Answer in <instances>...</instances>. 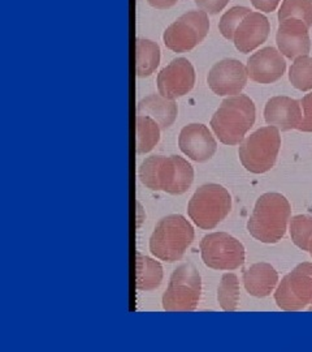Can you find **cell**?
I'll return each mask as SVG.
<instances>
[{
	"instance_id": "cell-1",
	"label": "cell",
	"mask_w": 312,
	"mask_h": 352,
	"mask_svg": "<svg viewBox=\"0 0 312 352\" xmlns=\"http://www.w3.org/2000/svg\"><path fill=\"white\" fill-rule=\"evenodd\" d=\"M141 183L151 190H163L169 195H184L194 182V168L178 155H151L138 170Z\"/></svg>"
},
{
	"instance_id": "cell-2",
	"label": "cell",
	"mask_w": 312,
	"mask_h": 352,
	"mask_svg": "<svg viewBox=\"0 0 312 352\" xmlns=\"http://www.w3.org/2000/svg\"><path fill=\"white\" fill-rule=\"evenodd\" d=\"M290 215L291 206L284 195L264 193L255 202L248 222L250 235L265 244H276L285 236Z\"/></svg>"
},
{
	"instance_id": "cell-3",
	"label": "cell",
	"mask_w": 312,
	"mask_h": 352,
	"mask_svg": "<svg viewBox=\"0 0 312 352\" xmlns=\"http://www.w3.org/2000/svg\"><path fill=\"white\" fill-rule=\"evenodd\" d=\"M255 118L256 109L254 101L245 94H238L221 102L213 113L210 126L220 142L235 146L245 140L246 133L255 123Z\"/></svg>"
},
{
	"instance_id": "cell-4",
	"label": "cell",
	"mask_w": 312,
	"mask_h": 352,
	"mask_svg": "<svg viewBox=\"0 0 312 352\" xmlns=\"http://www.w3.org/2000/svg\"><path fill=\"white\" fill-rule=\"evenodd\" d=\"M194 240V228L181 214L160 219L150 238V251L165 263L180 261Z\"/></svg>"
},
{
	"instance_id": "cell-5",
	"label": "cell",
	"mask_w": 312,
	"mask_h": 352,
	"mask_svg": "<svg viewBox=\"0 0 312 352\" xmlns=\"http://www.w3.org/2000/svg\"><path fill=\"white\" fill-rule=\"evenodd\" d=\"M232 210V196L220 184H203L197 189L187 205L190 219L202 228L219 226Z\"/></svg>"
},
{
	"instance_id": "cell-6",
	"label": "cell",
	"mask_w": 312,
	"mask_h": 352,
	"mask_svg": "<svg viewBox=\"0 0 312 352\" xmlns=\"http://www.w3.org/2000/svg\"><path fill=\"white\" fill-rule=\"evenodd\" d=\"M280 148V129L272 126H263L241 142L238 155L248 171L264 174L275 166Z\"/></svg>"
},
{
	"instance_id": "cell-7",
	"label": "cell",
	"mask_w": 312,
	"mask_h": 352,
	"mask_svg": "<svg viewBox=\"0 0 312 352\" xmlns=\"http://www.w3.org/2000/svg\"><path fill=\"white\" fill-rule=\"evenodd\" d=\"M202 294V277L195 265L182 264L172 273L163 295V309L167 312H193Z\"/></svg>"
},
{
	"instance_id": "cell-8",
	"label": "cell",
	"mask_w": 312,
	"mask_h": 352,
	"mask_svg": "<svg viewBox=\"0 0 312 352\" xmlns=\"http://www.w3.org/2000/svg\"><path fill=\"white\" fill-rule=\"evenodd\" d=\"M210 32L208 13L189 11L180 16L163 33V42L168 50L189 52L202 43Z\"/></svg>"
},
{
	"instance_id": "cell-9",
	"label": "cell",
	"mask_w": 312,
	"mask_h": 352,
	"mask_svg": "<svg viewBox=\"0 0 312 352\" xmlns=\"http://www.w3.org/2000/svg\"><path fill=\"white\" fill-rule=\"evenodd\" d=\"M200 256L206 266L215 270H236L245 264V247L226 232H213L200 240Z\"/></svg>"
},
{
	"instance_id": "cell-10",
	"label": "cell",
	"mask_w": 312,
	"mask_h": 352,
	"mask_svg": "<svg viewBox=\"0 0 312 352\" xmlns=\"http://www.w3.org/2000/svg\"><path fill=\"white\" fill-rule=\"evenodd\" d=\"M277 307L283 311H302L312 305V264H300L283 278L275 291Z\"/></svg>"
},
{
	"instance_id": "cell-11",
	"label": "cell",
	"mask_w": 312,
	"mask_h": 352,
	"mask_svg": "<svg viewBox=\"0 0 312 352\" xmlns=\"http://www.w3.org/2000/svg\"><path fill=\"white\" fill-rule=\"evenodd\" d=\"M158 91L164 98H181L195 85V69L187 58H176L158 74Z\"/></svg>"
},
{
	"instance_id": "cell-12",
	"label": "cell",
	"mask_w": 312,
	"mask_h": 352,
	"mask_svg": "<svg viewBox=\"0 0 312 352\" xmlns=\"http://www.w3.org/2000/svg\"><path fill=\"white\" fill-rule=\"evenodd\" d=\"M248 68L237 59H223L213 65L207 84L219 97L238 96L248 84Z\"/></svg>"
},
{
	"instance_id": "cell-13",
	"label": "cell",
	"mask_w": 312,
	"mask_h": 352,
	"mask_svg": "<svg viewBox=\"0 0 312 352\" xmlns=\"http://www.w3.org/2000/svg\"><path fill=\"white\" fill-rule=\"evenodd\" d=\"M178 146L190 160L202 164L210 161L215 155L217 151V141L213 138L208 126L191 123L181 129Z\"/></svg>"
},
{
	"instance_id": "cell-14",
	"label": "cell",
	"mask_w": 312,
	"mask_h": 352,
	"mask_svg": "<svg viewBox=\"0 0 312 352\" xmlns=\"http://www.w3.org/2000/svg\"><path fill=\"white\" fill-rule=\"evenodd\" d=\"M246 68L250 80L268 85L278 81L284 76L287 71V62L280 50L269 46L252 54Z\"/></svg>"
},
{
	"instance_id": "cell-15",
	"label": "cell",
	"mask_w": 312,
	"mask_h": 352,
	"mask_svg": "<svg viewBox=\"0 0 312 352\" xmlns=\"http://www.w3.org/2000/svg\"><path fill=\"white\" fill-rule=\"evenodd\" d=\"M309 26L298 19H287L280 21L276 34V43L280 52L289 59H297L309 55L311 51V38Z\"/></svg>"
},
{
	"instance_id": "cell-16",
	"label": "cell",
	"mask_w": 312,
	"mask_h": 352,
	"mask_svg": "<svg viewBox=\"0 0 312 352\" xmlns=\"http://www.w3.org/2000/svg\"><path fill=\"white\" fill-rule=\"evenodd\" d=\"M264 120L268 126H276L283 132L298 129L303 120L300 101L285 96L272 97L265 103Z\"/></svg>"
},
{
	"instance_id": "cell-17",
	"label": "cell",
	"mask_w": 312,
	"mask_h": 352,
	"mask_svg": "<svg viewBox=\"0 0 312 352\" xmlns=\"http://www.w3.org/2000/svg\"><path fill=\"white\" fill-rule=\"evenodd\" d=\"M271 25L268 19L261 12H250L238 25L235 33V46L239 52L249 54L261 47L269 36Z\"/></svg>"
},
{
	"instance_id": "cell-18",
	"label": "cell",
	"mask_w": 312,
	"mask_h": 352,
	"mask_svg": "<svg viewBox=\"0 0 312 352\" xmlns=\"http://www.w3.org/2000/svg\"><path fill=\"white\" fill-rule=\"evenodd\" d=\"M242 280L245 289L251 296L267 298L275 291L278 285V273L275 267L267 263L251 265L243 272Z\"/></svg>"
},
{
	"instance_id": "cell-19",
	"label": "cell",
	"mask_w": 312,
	"mask_h": 352,
	"mask_svg": "<svg viewBox=\"0 0 312 352\" xmlns=\"http://www.w3.org/2000/svg\"><path fill=\"white\" fill-rule=\"evenodd\" d=\"M137 113L150 116L162 129H167L173 126L178 115V107L176 101L164 98L158 93L138 102Z\"/></svg>"
},
{
	"instance_id": "cell-20",
	"label": "cell",
	"mask_w": 312,
	"mask_h": 352,
	"mask_svg": "<svg viewBox=\"0 0 312 352\" xmlns=\"http://www.w3.org/2000/svg\"><path fill=\"white\" fill-rule=\"evenodd\" d=\"M137 76L139 78H145L152 75L156 68L160 64V47L156 42L146 39V38H138L137 39Z\"/></svg>"
},
{
	"instance_id": "cell-21",
	"label": "cell",
	"mask_w": 312,
	"mask_h": 352,
	"mask_svg": "<svg viewBox=\"0 0 312 352\" xmlns=\"http://www.w3.org/2000/svg\"><path fill=\"white\" fill-rule=\"evenodd\" d=\"M163 267L159 261L137 252V289L154 291L162 285Z\"/></svg>"
},
{
	"instance_id": "cell-22",
	"label": "cell",
	"mask_w": 312,
	"mask_h": 352,
	"mask_svg": "<svg viewBox=\"0 0 312 352\" xmlns=\"http://www.w3.org/2000/svg\"><path fill=\"white\" fill-rule=\"evenodd\" d=\"M137 153L146 154L160 141V126L147 115H137Z\"/></svg>"
},
{
	"instance_id": "cell-23",
	"label": "cell",
	"mask_w": 312,
	"mask_h": 352,
	"mask_svg": "<svg viewBox=\"0 0 312 352\" xmlns=\"http://www.w3.org/2000/svg\"><path fill=\"white\" fill-rule=\"evenodd\" d=\"M217 300L225 312H235L239 302V282L233 273H226L219 283Z\"/></svg>"
},
{
	"instance_id": "cell-24",
	"label": "cell",
	"mask_w": 312,
	"mask_h": 352,
	"mask_svg": "<svg viewBox=\"0 0 312 352\" xmlns=\"http://www.w3.org/2000/svg\"><path fill=\"white\" fill-rule=\"evenodd\" d=\"M289 81L300 91L312 90V58L302 55L294 59L289 69Z\"/></svg>"
},
{
	"instance_id": "cell-25",
	"label": "cell",
	"mask_w": 312,
	"mask_h": 352,
	"mask_svg": "<svg viewBox=\"0 0 312 352\" xmlns=\"http://www.w3.org/2000/svg\"><path fill=\"white\" fill-rule=\"evenodd\" d=\"M289 231L293 243L302 251H309L312 239V215L300 214L290 219Z\"/></svg>"
},
{
	"instance_id": "cell-26",
	"label": "cell",
	"mask_w": 312,
	"mask_h": 352,
	"mask_svg": "<svg viewBox=\"0 0 312 352\" xmlns=\"http://www.w3.org/2000/svg\"><path fill=\"white\" fill-rule=\"evenodd\" d=\"M287 19H298L311 28L312 0H284L278 10V20Z\"/></svg>"
},
{
	"instance_id": "cell-27",
	"label": "cell",
	"mask_w": 312,
	"mask_h": 352,
	"mask_svg": "<svg viewBox=\"0 0 312 352\" xmlns=\"http://www.w3.org/2000/svg\"><path fill=\"white\" fill-rule=\"evenodd\" d=\"M251 12L248 7H233L229 11L221 16L220 21H219V30L221 33V36L228 39V41H233L235 33L237 30L238 25L241 24V21Z\"/></svg>"
},
{
	"instance_id": "cell-28",
	"label": "cell",
	"mask_w": 312,
	"mask_h": 352,
	"mask_svg": "<svg viewBox=\"0 0 312 352\" xmlns=\"http://www.w3.org/2000/svg\"><path fill=\"white\" fill-rule=\"evenodd\" d=\"M300 106L303 109V120L298 126V131L312 132V91L302 98Z\"/></svg>"
},
{
	"instance_id": "cell-29",
	"label": "cell",
	"mask_w": 312,
	"mask_h": 352,
	"mask_svg": "<svg viewBox=\"0 0 312 352\" xmlns=\"http://www.w3.org/2000/svg\"><path fill=\"white\" fill-rule=\"evenodd\" d=\"M202 11L208 14H217L224 10L230 0H194Z\"/></svg>"
},
{
	"instance_id": "cell-30",
	"label": "cell",
	"mask_w": 312,
	"mask_h": 352,
	"mask_svg": "<svg viewBox=\"0 0 312 352\" xmlns=\"http://www.w3.org/2000/svg\"><path fill=\"white\" fill-rule=\"evenodd\" d=\"M254 8L264 13L274 12L277 10L281 0H250Z\"/></svg>"
},
{
	"instance_id": "cell-31",
	"label": "cell",
	"mask_w": 312,
	"mask_h": 352,
	"mask_svg": "<svg viewBox=\"0 0 312 352\" xmlns=\"http://www.w3.org/2000/svg\"><path fill=\"white\" fill-rule=\"evenodd\" d=\"M178 0H147V3L150 4L152 8L156 10H169L172 7H175Z\"/></svg>"
},
{
	"instance_id": "cell-32",
	"label": "cell",
	"mask_w": 312,
	"mask_h": 352,
	"mask_svg": "<svg viewBox=\"0 0 312 352\" xmlns=\"http://www.w3.org/2000/svg\"><path fill=\"white\" fill-rule=\"evenodd\" d=\"M146 221V212H145V209H143V206H142V204L141 202L137 201V227L138 228H141L142 225H143V222Z\"/></svg>"
},
{
	"instance_id": "cell-33",
	"label": "cell",
	"mask_w": 312,
	"mask_h": 352,
	"mask_svg": "<svg viewBox=\"0 0 312 352\" xmlns=\"http://www.w3.org/2000/svg\"><path fill=\"white\" fill-rule=\"evenodd\" d=\"M309 252H310V254H311L312 257V239L311 241H310V247H309Z\"/></svg>"
},
{
	"instance_id": "cell-34",
	"label": "cell",
	"mask_w": 312,
	"mask_h": 352,
	"mask_svg": "<svg viewBox=\"0 0 312 352\" xmlns=\"http://www.w3.org/2000/svg\"><path fill=\"white\" fill-rule=\"evenodd\" d=\"M310 311H312V305L310 307Z\"/></svg>"
}]
</instances>
